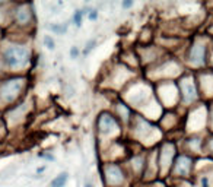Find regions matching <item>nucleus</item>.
<instances>
[{"label":"nucleus","mask_w":213,"mask_h":187,"mask_svg":"<svg viewBox=\"0 0 213 187\" xmlns=\"http://www.w3.org/2000/svg\"><path fill=\"white\" fill-rule=\"evenodd\" d=\"M93 46H95V40H92V41H91V42H89V44L86 46V48H85V53H89V51H91V50L93 48Z\"/></svg>","instance_id":"11"},{"label":"nucleus","mask_w":213,"mask_h":187,"mask_svg":"<svg viewBox=\"0 0 213 187\" xmlns=\"http://www.w3.org/2000/svg\"><path fill=\"white\" fill-rule=\"evenodd\" d=\"M184 89H186V100L187 101H190V100H193L194 97V88L191 83H184Z\"/></svg>","instance_id":"7"},{"label":"nucleus","mask_w":213,"mask_h":187,"mask_svg":"<svg viewBox=\"0 0 213 187\" xmlns=\"http://www.w3.org/2000/svg\"><path fill=\"white\" fill-rule=\"evenodd\" d=\"M203 57H204V46L203 44H196L191 48L190 60L194 61V63H200V61H203Z\"/></svg>","instance_id":"2"},{"label":"nucleus","mask_w":213,"mask_h":187,"mask_svg":"<svg viewBox=\"0 0 213 187\" xmlns=\"http://www.w3.org/2000/svg\"><path fill=\"white\" fill-rule=\"evenodd\" d=\"M73 20H74V24L78 25V27H80V24H82V12H74V16H73Z\"/></svg>","instance_id":"8"},{"label":"nucleus","mask_w":213,"mask_h":187,"mask_svg":"<svg viewBox=\"0 0 213 187\" xmlns=\"http://www.w3.org/2000/svg\"><path fill=\"white\" fill-rule=\"evenodd\" d=\"M66 181H67V173H63V174H60V175H57V177L51 181V187H63Z\"/></svg>","instance_id":"5"},{"label":"nucleus","mask_w":213,"mask_h":187,"mask_svg":"<svg viewBox=\"0 0 213 187\" xmlns=\"http://www.w3.org/2000/svg\"><path fill=\"white\" fill-rule=\"evenodd\" d=\"M28 57H29V51L23 47H7L5 50V53H3V59H5L7 66L10 67L23 66L28 61Z\"/></svg>","instance_id":"1"},{"label":"nucleus","mask_w":213,"mask_h":187,"mask_svg":"<svg viewBox=\"0 0 213 187\" xmlns=\"http://www.w3.org/2000/svg\"><path fill=\"white\" fill-rule=\"evenodd\" d=\"M96 18H98V13H96V10H92V12H91V13H89V19H96Z\"/></svg>","instance_id":"13"},{"label":"nucleus","mask_w":213,"mask_h":187,"mask_svg":"<svg viewBox=\"0 0 213 187\" xmlns=\"http://www.w3.org/2000/svg\"><path fill=\"white\" fill-rule=\"evenodd\" d=\"M78 54H79V50H78L76 47H72V50H70V56H72V57H78Z\"/></svg>","instance_id":"12"},{"label":"nucleus","mask_w":213,"mask_h":187,"mask_svg":"<svg viewBox=\"0 0 213 187\" xmlns=\"http://www.w3.org/2000/svg\"><path fill=\"white\" fill-rule=\"evenodd\" d=\"M115 127V121L111 119V117H102V120H101V129L102 130H108V129H113Z\"/></svg>","instance_id":"6"},{"label":"nucleus","mask_w":213,"mask_h":187,"mask_svg":"<svg viewBox=\"0 0 213 187\" xmlns=\"http://www.w3.org/2000/svg\"><path fill=\"white\" fill-rule=\"evenodd\" d=\"M124 7H128V6H132V2H124V5H123Z\"/></svg>","instance_id":"14"},{"label":"nucleus","mask_w":213,"mask_h":187,"mask_svg":"<svg viewBox=\"0 0 213 187\" xmlns=\"http://www.w3.org/2000/svg\"><path fill=\"white\" fill-rule=\"evenodd\" d=\"M108 180L111 183H118L121 181V171L117 167H110L108 168Z\"/></svg>","instance_id":"3"},{"label":"nucleus","mask_w":213,"mask_h":187,"mask_svg":"<svg viewBox=\"0 0 213 187\" xmlns=\"http://www.w3.org/2000/svg\"><path fill=\"white\" fill-rule=\"evenodd\" d=\"M44 44H45L50 50H54V41L50 37H44Z\"/></svg>","instance_id":"9"},{"label":"nucleus","mask_w":213,"mask_h":187,"mask_svg":"<svg viewBox=\"0 0 213 187\" xmlns=\"http://www.w3.org/2000/svg\"><path fill=\"white\" fill-rule=\"evenodd\" d=\"M85 187H92V186H91V184H86V186H85Z\"/></svg>","instance_id":"15"},{"label":"nucleus","mask_w":213,"mask_h":187,"mask_svg":"<svg viewBox=\"0 0 213 187\" xmlns=\"http://www.w3.org/2000/svg\"><path fill=\"white\" fill-rule=\"evenodd\" d=\"M188 168H190V162H188V160H187V158H180L177 171H178L180 174H187L188 173Z\"/></svg>","instance_id":"4"},{"label":"nucleus","mask_w":213,"mask_h":187,"mask_svg":"<svg viewBox=\"0 0 213 187\" xmlns=\"http://www.w3.org/2000/svg\"><path fill=\"white\" fill-rule=\"evenodd\" d=\"M50 29H53L56 32H64L66 31V27H57V25H50Z\"/></svg>","instance_id":"10"}]
</instances>
